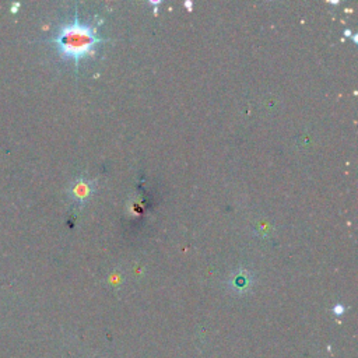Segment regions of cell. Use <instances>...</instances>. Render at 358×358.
Segmentation results:
<instances>
[{"instance_id": "6da1fadb", "label": "cell", "mask_w": 358, "mask_h": 358, "mask_svg": "<svg viewBox=\"0 0 358 358\" xmlns=\"http://www.w3.org/2000/svg\"><path fill=\"white\" fill-rule=\"evenodd\" d=\"M105 39L96 35V31L92 25L83 24L78 21L76 14L74 21L62 27L61 32L55 38V43L63 58H70L78 66L80 59L92 54L96 45L104 42Z\"/></svg>"}, {"instance_id": "7a4b0ae2", "label": "cell", "mask_w": 358, "mask_h": 358, "mask_svg": "<svg viewBox=\"0 0 358 358\" xmlns=\"http://www.w3.org/2000/svg\"><path fill=\"white\" fill-rule=\"evenodd\" d=\"M70 193L74 198V200L80 203H85L94 193V184L92 181H87V179L80 178L73 184Z\"/></svg>"}, {"instance_id": "3957f363", "label": "cell", "mask_w": 358, "mask_h": 358, "mask_svg": "<svg viewBox=\"0 0 358 358\" xmlns=\"http://www.w3.org/2000/svg\"><path fill=\"white\" fill-rule=\"evenodd\" d=\"M252 282V277L249 275V272L245 271H240L237 273H234L231 283L234 284L235 290H245L248 288V284Z\"/></svg>"}, {"instance_id": "277c9868", "label": "cell", "mask_w": 358, "mask_h": 358, "mask_svg": "<svg viewBox=\"0 0 358 358\" xmlns=\"http://www.w3.org/2000/svg\"><path fill=\"white\" fill-rule=\"evenodd\" d=\"M192 6H193L192 2H185V8H187L189 12H192Z\"/></svg>"}]
</instances>
